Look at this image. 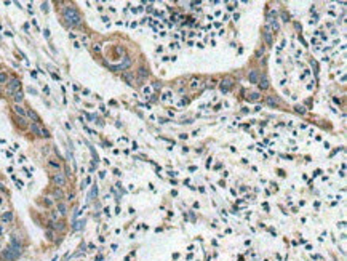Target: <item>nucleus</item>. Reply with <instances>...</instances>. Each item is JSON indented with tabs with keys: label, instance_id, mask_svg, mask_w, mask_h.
<instances>
[{
	"label": "nucleus",
	"instance_id": "nucleus-22",
	"mask_svg": "<svg viewBox=\"0 0 347 261\" xmlns=\"http://www.w3.org/2000/svg\"><path fill=\"white\" fill-rule=\"evenodd\" d=\"M47 236H48V239L51 240V239H55V234L51 232V231H47Z\"/></svg>",
	"mask_w": 347,
	"mask_h": 261
},
{
	"label": "nucleus",
	"instance_id": "nucleus-6",
	"mask_svg": "<svg viewBox=\"0 0 347 261\" xmlns=\"http://www.w3.org/2000/svg\"><path fill=\"white\" fill-rule=\"evenodd\" d=\"M230 87H232V80H230V79H224L222 82H221V91H222V93H227Z\"/></svg>",
	"mask_w": 347,
	"mask_h": 261
},
{
	"label": "nucleus",
	"instance_id": "nucleus-8",
	"mask_svg": "<svg viewBox=\"0 0 347 261\" xmlns=\"http://www.w3.org/2000/svg\"><path fill=\"white\" fill-rule=\"evenodd\" d=\"M262 35H264V42H266V43H267V45H272V32H270V29L266 27L264 32H262Z\"/></svg>",
	"mask_w": 347,
	"mask_h": 261
},
{
	"label": "nucleus",
	"instance_id": "nucleus-7",
	"mask_svg": "<svg viewBox=\"0 0 347 261\" xmlns=\"http://www.w3.org/2000/svg\"><path fill=\"white\" fill-rule=\"evenodd\" d=\"M26 115H29V117H31L32 120H34V124H38V125H40V124H42V120H40V117H38V115H37V114H35V112H34V111H32V109H27V111H26Z\"/></svg>",
	"mask_w": 347,
	"mask_h": 261
},
{
	"label": "nucleus",
	"instance_id": "nucleus-4",
	"mask_svg": "<svg viewBox=\"0 0 347 261\" xmlns=\"http://www.w3.org/2000/svg\"><path fill=\"white\" fill-rule=\"evenodd\" d=\"M19 87H21V82H19V80H18V79H11L10 83H8L7 91L10 93V95H13L14 91H18V90H19Z\"/></svg>",
	"mask_w": 347,
	"mask_h": 261
},
{
	"label": "nucleus",
	"instance_id": "nucleus-21",
	"mask_svg": "<svg viewBox=\"0 0 347 261\" xmlns=\"http://www.w3.org/2000/svg\"><path fill=\"white\" fill-rule=\"evenodd\" d=\"M58 216H59V213H58V212H51V220H53V221L58 220Z\"/></svg>",
	"mask_w": 347,
	"mask_h": 261
},
{
	"label": "nucleus",
	"instance_id": "nucleus-28",
	"mask_svg": "<svg viewBox=\"0 0 347 261\" xmlns=\"http://www.w3.org/2000/svg\"><path fill=\"white\" fill-rule=\"evenodd\" d=\"M93 48H94V52H99V50H101V47H99V45H94Z\"/></svg>",
	"mask_w": 347,
	"mask_h": 261
},
{
	"label": "nucleus",
	"instance_id": "nucleus-1",
	"mask_svg": "<svg viewBox=\"0 0 347 261\" xmlns=\"http://www.w3.org/2000/svg\"><path fill=\"white\" fill-rule=\"evenodd\" d=\"M64 19H66V23H67L69 26H77V24L82 23L80 14L77 13V10L74 7H67L64 10Z\"/></svg>",
	"mask_w": 347,
	"mask_h": 261
},
{
	"label": "nucleus",
	"instance_id": "nucleus-3",
	"mask_svg": "<svg viewBox=\"0 0 347 261\" xmlns=\"http://www.w3.org/2000/svg\"><path fill=\"white\" fill-rule=\"evenodd\" d=\"M53 183H55L56 186H59V188H62V186H66V175L61 172L55 173L53 175Z\"/></svg>",
	"mask_w": 347,
	"mask_h": 261
},
{
	"label": "nucleus",
	"instance_id": "nucleus-19",
	"mask_svg": "<svg viewBox=\"0 0 347 261\" xmlns=\"http://www.w3.org/2000/svg\"><path fill=\"white\" fill-rule=\"evenodd\" d=\"M138 74H139V77H147V71H146V69H139V72H138Z\"/></svg>",
	"mask_w": 347,
	"mask_h": 261
},
{
	"label": "nucleus",
	"instance_id": "nucleus-18",
	"mask_svg": "<svg viewBox=\"0 0 347 261\" xmlns=\"http://www.w3.org/2000/svg\"><path fill=\"white\" fill-rule=\"evenodd\" d=\"M190 87H192V88H197V87H200V80L194 79V80H192V83H190Z\"/></svg>",
	"mask_w": 347,
	"mask_h": 261
},
{
	"label": "nucleus",
	"instance_id": "nucleus-5",
	"mask_svg": "<svg viewBox=\"0 0 347 261\" xmlns=\"http://www.w3.org/2000/svg\"><path fill=\"white\" fill-rule=\"evenodd\" d=\"M0 220H2V223H3V224L11 223V221H13V212H5V213H2Z\"/></svg>",
	"mask_w": 347,
	"mask_h": 261
},
{
	"label": "nucleus",
	"instance_id": "nucleus-23",
	"mask_svg": "<svg viewBox=\"0 0 347 261\" xmlns=\"http://www.w3.org/2000/svg\"><path fill=\"white\" fill-rule=\"evenodd\" d=\"M296 111H298L299 114H304V112H306V109H304V107H301V106H298V107H296Z\"/></svg>",
	"mask_w": 347,
	"mask_h": 261
},
{
	"label": "nucleus",
	"instance_id": "nucleus-10",
	"mask_svg": "<svg viewBox=\"0 0 347 261\" xmlns=\"http://www.w3.org/2000/svg\"><path fill=\"white\" fill-rule=\"evenodd\" d=\"M13 98H14V101H16V104H19L21 101L24 100V95H23V91H21V90H18V91L13 93Z\"/></svg>",
	"mask_w": 347,
	"mask_h": 261
},
{
	"label": "nucleus",
	"instance_id": "nucleus-31",
	"mask_svg": "<svg viewBox=\"0 0 347 261\" xmlns=\"http://www.w3.org/2000/svg\"><path fill=\"white\" fill-rule=\"evenodd\" d=\"M0 247H2V239H0Z\"/></svg>",
	"mask_w": 347,
	"mask_h": 261
},
{
	"label": "nucleus",
	"instance_id": "nucleus-2",
	"mask_svg": "<svg viewBox=\"0 0 347 261\" xmlns=\"http://www.w3.org/2000/svg\"><path fill=\"white\" fill-rule=\"evenodd\" d=\"M29 130H31L34 135H37V136H43V138H48V136H50L48 131L45 130L42 125H38V124H31V125H29Z\"/></svg>",
	"mask_w": 347,
	"mask_h": 261
},
{
	"label": "nucleus",
	"instance_id": "nucleus-15",
	"mask_svg": "<svg viewBox=\"0 0 347 261\" xmlns=\"http://www.w3.org/2000/svg\"><path fill=\"white\" fill-rule=\"evenodd\" d=\"M16 120H18V125H19V127H23V128H26V127H27V122H26V119H24V117H18Z\"/></svg>",
	"mask_w": 347,
	"mask_h": 261
},
{
	"label": "nucleus",
	"instance_id": "nucleus-25",
	"mask_svg": "<svg viewBox=\"0 0 347 261\" xmlns=\"http://www.w3.org/2000/svg\"><path fill=\"white\" fill-rule=\"evenodd\" d=\"M55 196H56V197H59V199H61V197H62V192H61V191H55Z\"/></svg>",
	"mask_w": 347,
	"mask_h": 261
},
{
	"label": "nucleus",
	"instance_id": "nucleus-17",
	"mask_svg": "<svg viewBox=\"0 0 347 261\" xmlns=\"http://www.w3.org/2000/svg\"><path fill=\"white\" fill-rule=\"evenodd\" d=\"M0 83H7V74L0 72Z\"/></svg>",
	"mask_w": 347,
	"mask_h": 261
},
{
	"label": "nucleus",
	"instance_id": "nucleus-20",
	"mask_svg": "<svg viewBox=\"0 0 347 261\" xmlns=\"http://www.w3.org/2000/svg\"><path fill=\"white\" fill-rule=\"evenodd\" d=\"M96 192H98V188H96V186H94V188H93V191H91V192H90V199H94V196H96Z\"/></svg>",
	"mask_w": 347,
	"mask_h": 261
},
{
	"label": "nucleus",
	"instance_id": "nucleus-9",
	"mask_svg": "<svg viewBox=\"0 0 347 261\" xmlns=\"http://www.w3.org/2000/svg\"><path fill=\"white\" fill-rule=\"evenodd\" d=\"M248 79H250L251 83H258L259 82V76L256 71H250V74H248Z\"/></svg>",
	"mask_w": 347,
	"mask_h": 261
},
{
	"label": "nucleus",
	"instance_id": "nucleus-27",
	"mask_svg": "<svg viewBox=\"0 0 347 261\" xmlns=\"http://www.w3.org/2000/svg\"><path fill=\"white\" fill-rule=\"evenodd\" d=\"M144 93H146V95H149V93H151V88H149V87H144Z\"/></svg>",
	"mask_w": 347,
	"mask_h": 261
},
{
	"label": "nucleus",
	"instance_id": "nucleus-30",
	"mask_svg": "<svg viewBox=\"0 0 347 261\" xmlns=\"http://www.w3.org/2000/svg\"><path fill=\"white\" fill-rule=\"evenodd\" d=\"M0 189H2V191H3V189H5V186L2 184V183H0Z\"/></svg>",
	"mask_w": 347,
	"mask_h": 261
},
{
	"label": "nucleus",
	"instance_id": "nucleus-14",
	"mask_svg": "<svg viewBox=\"0 0 347 261\" xmlns=\"http://www.w3.org/2000/svg\"><path fill=\"white\" fill-rule=\"evenodd\" d=\"M48 165L51 167V168H55V170H59V168H61V165H59V162L53 160V159H51V160H48Z\"/></svg>",
	"mask_w": 347,
	"mask_h": 261
},
{
	"label": "nucleus",
	"instance_id": "nucleus-11",
	"mask_svg": "<svg viewBox=\"0 0 347 261\" xmlns=\"http://www.w3.org/2000/svg\"><path fill=\"white\" fill-rule=\"evenodd\" d=\"M258 85H259V88H261V90L269 88V80H267V77H261V80L258 82Z\"/></svg>",
	"mask_w": 347,
	"mask_h": 261
},
{
	"label": "nucleus",
	"instance_id": "nucleus-13",
	"mask_svg": "<svg viewBox=\"0 0 347 261\" xmlns=\"http://www.w3.org/2000/svg\"><path fill=\"white\" fill-rule=\"evenodd\" d=\"M58 213H59V215H66V213H67V207H66V203H62V202L58 203Z\"/></svg>",
	"mask_w": 347,
	"mask_h": 261
},
{
	"label": "nucleus",
	"instance_id": "nucleus-12",
	"mask_svg": "<svg viewBox=\"0 0 347 261\" xmlns=\"http://www.w3.org/2000/svg\"><path fill=\"white\" fill-rule=\"evenodd\" d=\"M13 109H14V112H16L19 117H24V115H26V109H24V107H21L19 104H16V106H14Z\"/></svg>",
	"mask_w": 347,
	"mask_h": 261
},
{
	"label": "nucleus",
	"instance_id": "nucleus-26",
	"mask_svg": "<svg viewBox=\"0 0 347 261\" xmlns=\"http://www.w3.org/2000/svg\"><path fill=\"white\" fill-rule=\"evenodd\" d=\"M45 203H47V205H48V207H50V205H51V203H53V202H51V199H48V197H47V200H45Z\"/></svg>",
	"mask_w": 347,
	"mask_h": 261
},
{
	"label": "nucleus",
	"instance_id": "nucleus-24",
	"mask_svg": "<svg viewBox=\"0 0 347 261\" xmlns=\"http://www.w3.org/2000/svg\"><path fill=\"white\" fill-rule=\"evenodd\" d=\"M251 100H253V101L259 100V95H258V93H253V95H251Z\"/></svg>",
	"mask_w": 347,
	"mask_h": 261
},
{
	"label": "nucleus",
	"instance_id": "nucleus-29",
	"mask_svg": "<svg viewBox=\"0 0 347 261\" xmlns=\"http://www.w3.org/2000/svg\"><path fill=\"white\" fill-rule=\"evenodd\" d=\"M3 231H5V229H3V226H2V224H0V236H2V234H3Z\"/></svg>",
	"mask_w": 347,
	"mask_h": 261
},
{
	"label": "nucleus",
	"instance_id": "nucleus-16",
	"mask_svg": "<svg viewBox=\"0 0 347 261\" xmlns=\"http://www.w3.org/2000/svg\"><path fill=\"white\" fill-rule=\"evenodd\" d=\"M267 103L270 104V106H277V104H279V101H277V100H274L272 96H269V98H267Z\"/></svg>",
	"mask_w": 347,
	"mask_h": 261
}]
</instances>
